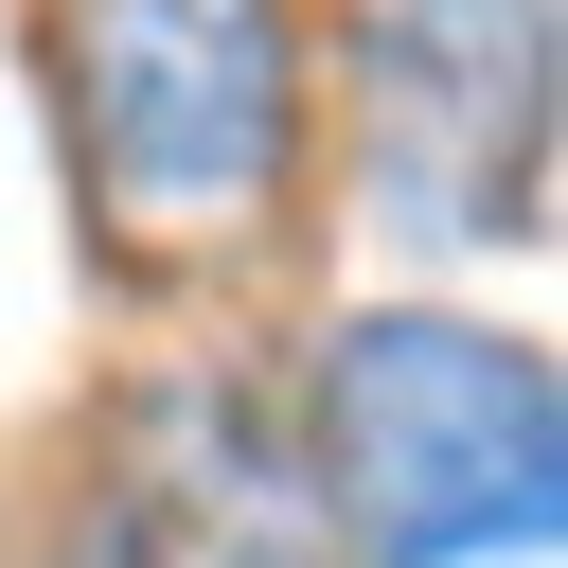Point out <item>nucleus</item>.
Returning a JSON list of instances; mask_svg holds the SVG:
<instances>
[{
    "label": "nucleus",
    "instance_id": "3",
    "mask_svg": "<svg viewBox=\"0 0 568 568\" xmlns=\"http://www.w3.org/2000/svg\"><path fill=\"white\" fill-rule=\"evenodd\" d=\"M373 178L426 248L532 231L550 178V0H390L373 18Z\"/></svg>",
    "mask_w": 568,
    "mask_h": 568
},
{
    "label": "nucleus",
    "instance_id": "1",
    "mask_svg": "<svg viewBox=\"0 0 568 568\" xmlns=\"http://www.w3.org/2000/svg\"><path fill=\"white\" fill-rule=\"evenodd\" d=\"M568 515L550 355L462 302H373L320 337V532L355 568H515Z\"/></svg>",
    "mask_w": 568,
    "mask_h": 568
},
{
    "label": "nucleus",
    "instance_id": "2",
    "mask_svg": "<svg viewBox=\"0 0 568 568\" xmlns=\"http://www.w3.org/2000/svg\"><path fill=\"white\" fill-rule=\"evenodd\" d=\"M53 106L124 248H231L302 160L284 0H53Z\"/></svg>",
    "mask_w": 568,
    "mask_h": 568
}]
</instances>
